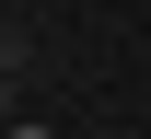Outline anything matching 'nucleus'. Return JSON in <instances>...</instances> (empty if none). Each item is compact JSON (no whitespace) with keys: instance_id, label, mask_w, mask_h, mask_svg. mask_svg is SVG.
Segmentation results:
<instances>
[{"instance_id":"obj_1","label":"nucleus","mask_w":151,"mask_h":139,"mask_svg":"<svg viewBox=\"0 0 151 139\" xmlns=\"http://www.w3.org/2000/svg\"><path fill=\"white\" fill-rule=\"evenodd\" d=\"M0 70H23V35H12V23H0Z\"/></svg>"},{"instance_id":"obj_2","label":"nucleus","mask_w":151,"mask_h":139,"mask_svg":"<svg viewBox=\"0 0 151 139\" xmlns=\"http://www.w3.org/2000/svg\"><path fill=\"white\" fill-rule=\"evenodd\" d=\"M0 116H12V70H0Z\"/></svg>"},{"instance_id":"obj_3","label":"nucleus","mask_w":151,"mask_h":139,"mask_svg":"<svg viewBox=\"0 0 151 139\" xmlns=\"http://www.w3.org/2000/svg\"><path fill=\"white\" fill-rule=\"evenodd\" d=\"M12 139H47V128H35V116H23V128H12Z\"/></svg>"}]
</instances>
